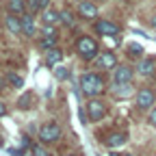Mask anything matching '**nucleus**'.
Wrapping results in <instances>:
<instances>
[{
    "mask_svg": "<svg viewBox=\"0 0 156 156\" xmlns=\"http://www.w3.org/2000/svg\"><path fill=\"white\" fill-rule=\"evenodd\" d=\"M154 102H156V89H152V87H141L136 91V95H134V106L139 111L152 108Z\"/></svg>",
    "mask_w": 156,
    "mask_h": 156,
    "instance_id": "4",
    "label": "nucleus"
},
{
    "mask_svg": "<svg viewBox=\"0 0 156 156\" xmlns=\"http://www.w3.org/2000/svg\"><path fill=\"white\" fill-rule=\"evenodd\" d=\"M61 58H63V50H58V48H52L46 52V65L48 67H54L61 63Z\"/></svg>",
    "mask_w": 156,
    "mask_h": 156,
    "instance_id": "16",
    "label": "nucleus"
},
{
    "mask_svg": "<svg viewBox=\"0 0 156 156\" xmlns=\"http://www.w3.org/2000/svg\"><path fill=\"white\" fill-rule=\"evenodd\" d=\"M5 115H7V104L0 102V117H5Z\"/></svg>",
    "mask_w": 156,
    "mask_h": 156,
    "instance_id": "28",
    "label": "nucleus"
},
{
    "mask_svg": "<svg viewBox=\"0 0 156 156\" xmlns=\"http://www.w3.org/2000/svg\"><path fill=\"white\" fill-rule=\"evenodd\" d=\"M56 39H58V33L54 30V26H46L41 30V39H39V46H41L46 52L56 48Z\"/></svg>",
    "mask_w": 156,
    "mask_h": 156,
    "instance_id": "9",
    "label": "nucleus"
},
{
    "mask_svg": "<svg viewBox=\"0 0 156 156\" xmlns=\"http://www.w3.org/2000/svg\"><path fill=\"white\" fill-rule=\"evenodd\" d=\"M147 122H150V126H152V128H156V106L150 111V117H147Z\"/></svg>",
    "mask_w": 156,
    "mask_h": 156,
    "instance_id": "26",
    "label": "nucleus"
},
{
    "mask_svg": "<svg viewBox=\"0 0 156 156\" xmlns=\"http://www.w3.org/2000/svg\"><path fill=\"white\" fill-rule=\"evenodd\" d=\"M26 5H28V11L35 15V13H39V11L50 9V0H26Z\"/></svg>",
    "mask_w": 156,
    "mask_h": 156,
    "instance_id": "18",
    "label": "nucleus"
},
{
    "mask_svg": "<svg viewBox=\"0 0 156 156\" xmlns=\"http://www.w3.org/2000/svg\"><path fill=\"white\" fill-rule=\"evenodd\" d=\"M65 156H74V154H65Z\"/></svg>",
    "mask_w": 156,
    "mask_h": 156,
    "instance_id": "30",
    "label": "nucleus"
},
{
    "mask_svg": "<svg viewBox=\"0 0 156 156\" xmlns=\"http://www.w3.org/2000/svg\"><path fill=\"white\" fill-rule=\"evenodd\" d=\"M134 78V69L130 65H117L113 69V80L115 85H130V80Z\"/></svg>",
    "mask_w": 156,
    "mask_h": 156,
    "instance_id": "7",
    "label": "nucleus"
},
{
    "mask_svg": "<svg viewBox=\"0 0 156 156\" xmlns=\"http://www.w3.org/2000/svg\"><path fill=\"white\" fill-rule=\"evenodd\" d=\"M33 106H35V95H33L30 91H26V93L17 100V108H20V111H28V108H33Z\"/></svg>",
    "mask_w": 156,
    "mask_h": 156,
    "instance_id": "19",
    "label": "nucleus"
},
{
    "mask_svg": "<svg viewBox=\"0 0 156 156\" xmlns=\"http://www.w3.org/2000/svg\"><path fill=\"white\" fill-rule=\"evenodd\" d=\"M128 87H130V85H115V87H113V93H115V95H119V98H124V95L130 93Z\"/></svg>",
    "mask_w": 156,
    "mask_h": 156,
    "instance_id": "24",
    "label": "nucleus"
},
{
    "mask_svg": "<svg viewBox=\"0 0 156 156\" xmlns=\"http://www.w3.org/2000/svg\"><path fill=\"white\" fill-rule=\"evenodd\" d=\"M9 87V80H7V76H2V74H0V91H2V89H7Z\"/></svg>",
    "mask_w": 156,
    "mask_h": 156,
    "instance_id": "27",
    "label": "nucleus"
},
{
    "mask_svg": "<svg viewBox=\"0 0 156 156\" xmlns=\"http://www.w3.org/2000/svg\"><path fill=\"white\" fill-rule=\"evenodd\" d=\"M104 89H106V80H104L102 74L87 72V74L80 76V91H83L87 98H98Z\"/></svg>",
    "mask_w": 156,
    "mask_h": 156,
    "instance_id": "1",
    "label": "nucleus"
},
{
    "mask_svg": "<svg viewBox=\"0 0 156 156\" xmlns=\"http://www.w3.org/2000/svg\"><path fill=\"white\" fill-rule=\"evenodd\" d=\"M156 69V56H143L136 63V74L139 76H152Z\"/></svg>",
    "mask_w": 156,
    "mask_h": 156,
    "instance_id": "10",
    "label": "nucleus"
},
{
    "mask_svg": "<svg viewBox=\"0 0 156 156\" xmlns=\"http://www.w3.org/2000/svg\"><path fill=\"white\" fill-rule=\"evenodd\" d=\"M26 9H28L26 0H7V13H13V15H20V17H22Z\"/></svg>",
    "mask_w": 156,
    "mask_h": 156,
    "instance_id": "15",
    "label": "nucleus"
},
{
    "mask_svg": "<svg viewBox=\"0 0 156 156\" xmlns=\"http://www.w3.org/2000/svg\"><path fill=\"white\" fill-rule=\"evenodd\" d=\"M5 26H7V30H9L11 35H20V33H22V17H20V15H13V13H7Z\"/></svg>",
    "mask_w": 156,
    "mask_h": 156,
    "instance_id": "12",
    "label": "nucleus"
},
{
    "mask_svg": "<svg viewBox=\"0 0 156 156\" xmlns=\"http://www.w3.org/2000/svg\"><path fill=\"white\" fill-rule=\"evenodd\" d=\"M7 80H9V87H13V89H22L24 87V78L17 76L15 72H9L7 74Z\"/></svg>",
    "mask_w": 156,
    "mask_h": 156,
    "instance_id": "21",
    "label": "nucleus"
},
{
    "mask_svg": "<svg viewBox=\"0 0 156 156\" xmlns=\"http://www.w3.org/2000/svg\"><path fill=\"white\" fill-rule=\"evenodd\" d=\"M93 30L98 35H104V37H119L122 35V28L117 26L111 20H95L93 22Z\"/></svg>",
    "mask_w": 156,
    "mask_h": 156,
    "instance_id": "6",
    "label": "nucleus"
},
{
    "mask_svg": "<svg viewBox=\"0 0 156 156\" xmlns=\"http://www.w3.org/2000/svg\"><path fill=\"white\" fill-rule=\"evenodd\" d=\"M126 56L128 58H132V61H141L143 58V46H139V44H128L126 46Z\"/></svg>",
    "mask_w": 156,
    "mask_h": 156,
    "instance_id": "17",
    "label": "nucleus"
},
{
    "mask_svg": "<svg viewBox=\"0 0 156 156\" xmlns=\"http://www.w3.org/2000/svg\"><path fill=\"white\" fill-rule=\"evenodd\" d=\"M150 26H152V28H156V13L150 17Z\"/></svg>",
    "mask_w": 156,
    "mask_h": 156,
    "instance_id": "29",
    "label": "nucleus"
},
{
    "mask_svg": "<svg viewBox=\"0 0 156 156\" xmlns=\"http://www.w3.org/2000/svg\"><path fill=\"white\" fill-rule=\"evenodd\" d=\"M78 15L83 20H95L98 17V7L91 2V0H83V2L78 5Z\"/></svg>",
    "mask_w": 156,
    "mask_h": 156,
    "instance_id": "11",
    "label": "nucleus"
},
{
    "mask_svg": "<svg viewBox=\"0 0 156 156\" xmlns=\"http://www.w3.org/2000/svg\"><path fill=\"white\" fill-rule=\"evenodd\" d=\"M104 115H106V102L98 100V98H91V100L87 102V117H89V122L95 124V122H100Z\"/></svg>",
    "mask_w": 156,
    "mask_h": 156,
    "instance_id": "5",
    "label": "nucleus"
},
{
    "mask_svg": "<svg viewBox=\"0 0 156 156\" xmlns=\"http://www.w3.org/2000/svg\"><path fill=\"white\" fill-rule=\"evenodd\" d=\"M124 143H126V134L119 132V130H113V132H108V134L104 136V145H106V147H119V145H124Z\"/></svg>",
    "mask_w": 156,
    "mask_h": 156,
    "instance_id": "14",
    "label": "nucleus"
},
{
    "mask_svg": "<svg viewBox=\"0 0 156 156\" xmlns=\"http://www.w3.org/2000/svg\"><path fill=\"white\" fill-rule=\"evenodd\" d=\"M61 22L67 24V26H74L76 20H74V13H72L69 9H63V11H61Z\"/></svg>",
    "mask_w": 156,
    "mask_h": 156,
    "instance_id": "22",
    "label": "nucleus"
},
{
    "mask_svg": "<svg viewBox=\"0 0 156 156\" xmlns=\"http://www.w3.org/2000/svg\"><path fill=\"white\" fill-rule=\"evenodd\" d=\"M95 67L98 69H115L117 67V56H115V52H108V50H104V52H100L98 54V58H95Z\"/></svg>",
    "mask_w": 156,
    "mask_h": 156,
    "instance_id": "8",
    "label": "nucleus"
},
{
    "mask_svg": "<svg viewBox=\"0 0 156 156\" xmlns=\"http://www.w3.org/2000/svg\"><path fill=\"white\" fill-rule=\"evenodd\" d=\"M76 52H78V56H80L85 63H93L95 58H98V54H100V46H98V41H95L93 37L83 35L76 41Z\"/></svg>",
    "mask_w": 156,
    "mask_h": 156,
    "instance_id": "2",
    "label": "nucleus"
},
{
    "mask_svg": "<svg viewBox=\"0 0 156 156\" xmlns=\"http://www.w3.org/2000/svg\"><path fill=\"white\" fill-rule=\"evenodd\" d=\"M30 152H33V156H50L41 145H30Z\"/></svg>",
    "mask_w": 156,
    "mask_h": 156,
    "instance_id": "25",
    "label": "nucleus"
},
{
    "mask_svg": "<svg viewBox=\"0 0 156 156\" xmlns=\"http://www.w3.org/2000/svg\"><path fill=\"white\" fill-rule=\"evenodd\" d=\"M44 24L46 26H54L56 22H58V20H61V11H54V9H46L44 11Z\"/></svg>",
    "mask_w": 156,
    "mask_h": 156,
    "instance_id": "20",
    "label": "nucleus"
},
{
    "mask_svg": "<svg viewBox=\"0 0 156 156\" xmlns=\"http://www.w3.org/2000/svg\"><path fill=\"white\" fill-rule=\"evenodd\" d=\"M63 136V130L56 122H44L41 128H39V141L41 143H56L58 139Z\"/></svg>",
    "mask_w": 156,
    "mask_h": 156,
    "instance_id": "3",
    "label": "nucleus"
},
{
    "mask_svg": "<svg viewBox=\"0 0 156 156\" xmlns=\"http://www.w3.org/2000/svg\"><path fill=\"white\" fill-rule=\"evenodd\" d=\"M154 156H156V154H154Z\"/></svg>",
    "mask_w": 156,
    "mask_h": 156,
    "instance_id": "31",
    "label": "nucleus"
},
{
    "mask_svg": "<svg viewBox=\"0 0 156 156\" xmlns=\"http://www.w3.org/2000/svg\"><path fill=\"white\" fill-rule=\"evenodd\" d=\"M22 35H26V37L37 35V22H35L33 13H24L22 15Z\"/></svg>",
    "mask_w": 156,
    "mask_h": 156,
    "instance_id": "13",
    "label": "nucleus"
},
{
    "mask_svg": "<svg viewBox=\"0 0 156 156\" xmlns=\"http://www.w3.org/2000/svg\"><path fill=\"white\" fill-rule=\"evenodd\" d=\"M54 78H56V80H67V78H69V69L67 67H56L54 69Z\"/></svg>",
    "mask_w": 156,
    "mask_h": 156,
    "instance_id": "23",
    "label": "nucleus"
}]
</instances>
